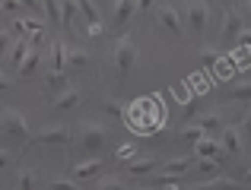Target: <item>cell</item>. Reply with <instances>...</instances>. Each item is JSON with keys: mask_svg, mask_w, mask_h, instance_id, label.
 <instances>
[{"mask_svg": "<svg viewBox=\"0 0 251 190\" xmlns=\"http://www.w3.org/2000/svg\"><path fill=\"white\" fill-rule=\"evenodd\" d=\"M10 32H6V29H0V54H3V51H6V44H10Z\"/></svg>", "mask_w": 251, "mask_h": 190, "instance_id": "obj_42", "label": "cell"}, {"mask_svg": "<svg viewBox=\"0 0 251 190\" xmlns=\"http://www.w3.org/2000/svg\"><path fill=\"white\" fill-rule=\"evenodd\" d=\"M175 95L181 98V102H188V98H191V86H184V83H178V86H175Z\"/></svg>", "mask_w": 251, "mask_h": 190, "instance_id": "obj_39", "label": "cell"}, {"mask_svg": "<svg viewBox=\"0 0 251 190\" xmlns=\"http://www.w3.org/2000/svg\"><path fill=\"white\" fill-rule=\"evenodd\" d=\"M130 155H134V146H121L118 149V159H130Z\"/></svg>", "mask_w": 251, "mask_h": 190, "instance_id": "obj_43", "label": "cell"}, {"mask_svg": "<svg viewBox=\"0 0 251 190\" xmlns=\"http://www.w3.org/2000/svg\"><path fill=\"white\" fill-rule=\"evenodd\" d=\"M0 10H3L6 16H16V13L23 10V3H19V0H0Z\"/></svg>", "mask_w": 251, "mask_h": 190, "instance_id": "obj_34", "label": "cell"}, {"mask_svg": "<svg viewBox=\"0 0 251 190\" xmlns=\"http://www.w3.org/2000/svg\"><path fill=\"white\" fill-rule=\"evenodd\" d=\"M229 98H232V102H251V83H235V86L229 89Z\"/></svg>", "mask_w": 251, "mask_h": 190, "instance_id": "obj_27", "label": "cell"}, {"mask_svg": "<svg viewBox=\"0 0 251 190\" xmlns=\"http://www.w3.org/2000/svg\"><path fill=\"white\" fill-rule=\"evenodd\" d=\"M220 146H223V152L226 155H242V133H239V127H226L220 133Z\"/></svg>", "mask_w": 251, "mask_h": 190, "instance_id": "obj_12", "label": "cell"}, {"mask_svg": "<svg viewBox=\"0 0 251 190\" xmlns=\"http://www.w3.org/2000/svg\"><path fill=\"white\" fill-rule=\"evenodd\" d=\"M96 190H124V181L121 178H102Z\"/></svg>", "mask_w": 251, "mask_h": 190, "instance_id": "obj_33", "label": "cell"}, {"mask_svg": "<svg viewBox=\"0 0 251 190\" xmlns=\"http://www.w3.org/2000/svg\"><path fill=\"white\" fill-rule=\"evenodd\" d=\"M245 29V19L239 16V10H226L223 13V32H220V42L223 44H235L239 32Z\"/></svg>", "mask_w": 251, "mask_h": 190, "instance_id": "obj_6", "label": "cell"}, {"mask_svg": "<svg viewBox=\"0 0 251 190\" xmlns=\"http://www.w3.org/2000/svg\"><path fill=\"white\" fill-rule=\"evenodd\" d=\"M194 190H242V184L232 181V178H213V181H207V184H197Z\"/></svg>", "mask_w": 251, "mask_h": 190, "instance_id": "obj_20", "label": "cell"}, {"mask_svg": "<svg viewBox=\"0 0 251 190\" xmlns=\"http://www.w3.org/2000/svg\"><path fill=\"white\" fill-rule=\"evenodd\" d=\"M35 143H38V146H54V149H61V146H67V143H70V127H64V124L45 127L42 133L35 136Z\"/></svg>", "mask_w": 251, "mask_h": 190, "instance_id": "obj_7", "label": "cell"}, {"mask_svg": "<svg viewBox=\"0 0 251 190\" xmlns=\"http://www.w3.org/2000/svg\"><path fill=\"white\" fill-rule=\"evenodd\" d=\"M51 70L54 73H67V44L61 38L51 42Z\"/></svg>", "mask_w": 251, "mask_h": 190, "instance_id": "obj_15", "label": "cell"}, {"mask_svg": "<svg viewBox=\"0 0 251 190\" xmlns=\"http://www.w3.org/2000/svg\"><path fill=\"white\" fill-rule=\"evenodd\" d=\"M156 19H159V25L166 32H172L175 38L184 35V22H181V16H178L175 6H159V10H156Z\"/></svg>", "mask_w": 251, "mask_h": 190, "instance_id": "obj_8", "label": "cell"}, {"mask_svg": "<svg viewBox=\"0 0 251 190\" xmlns=\"http://www.w3.org/2000/svg\"><path fill=\"white\" fill-rule=\"evenodd\" d=\"M105 143H108V130H105L102 124H96V121H86L80 127V133H76V149H80L83 155H89V159L102 152Z\"/></svg>", "mask_w": 251, "mask_h": 190, "instance_id": "obj_2", "label": "cell"}, {"mask_svg": "<svg viewBox=\"0 0 251 190\" xmlns=\"http://www.w3.org/2000/svg\"><path fill=\"white\" fill-rule=\"evenodd\" d=\"M156 165H159V159H156V155H140V159H130L127 171L134 174V178H143V174H150Z\"/></svg>", "mask_w": 251, "mask_h": 190, "instance_id": "obj_18", "label": "cell"}, {"mask_svg": "<svg viewBox=\"0 0 251 190\" xmlns=\"http://www.w3.org/2000/svg\"><path fill=\"white\" fill-rule=\"evenodd\" d=\"M38 67H42V48H29V51H25V57L19 61L16 70H19V76H32Z\"/></svg>", "mask_w": 251, "mask_h": 190, "instance_id": "obj_16", "label": "cell"}, {"mask_svg": "<svg viewBox=\"0 0 251 190\" xmlns=\"http://www.w3.org/2000/svg\"><path fill=\"white\" fill-rule=\"evenodd\" d=\"M194 168L203 171V174H216V171H220V162H216V159H194Z\"/></svg>", "mask_w": 251, "mask_h": 190, "instance_id": "obj_31", "label": "cell"}, {"mask_svg": "<svg viewBox=\"0 0 251 190\" xmlns=\"http://www.w3.org/2000/svg\"><path fill=\"white\" fill-rule=\"evenodd\" d=\"M239 133H242V140H251V111L245 117H242V127H239Z\"/></svg>", "mask_w": 251, "mask_h": 190, "instance_id": "obj_36", "label": "cell"}, {"mask_svg": "<svg viewBox=\"0 0 251 190\" xmlns=\"http://www.w3.org/2000/svg\"><path fill=\"white\" fill-rule=\"evenodd\" d=\"M213 3H220V0H213Z\"/></svg>", "mask_w": 251, "mask_h": 190, "instance_id": "obj_50", "label": "cell"}, {"mask_svg": "<svg viewBox=\"0 0 251 190\" xmlns=\"http://www.w3.org/2000/svg\"><path fill=\"white\" fill-rule=\"evenodd\" d=\"M194 155L197 159H216L220 165L226 162V152H223L220 140H213V136H201V140L194 143Z\"/></svg>", "mask_w": 251, "mask_h": 190, "instance_id": "obj_9", "label": "cell"}, {"mask_svg": "<svg viewBox=\"0 0 251 190\" xmlns=\"http://www.w3.org/2000/svg\"><path fill=\"white\" fill-rule=\"evenodd\" d=\"M242 181H245V184H251V165H248V171H245V178H242Z\"/></svg>", "mask_w": 251, "mask_h": 190, "instance_id": "obj_46", "label": "cell"}, {"mask_svg": "<svg viewBox=\"0 0 251 190\" xmlns=\"http://www.w3.org/2000/svg\"><path fill=\"white\" fill-rule=\"evenodd\" d=\"M89 35H92V38L102 35V22H89Z\"/></svg>", "mask_w": 251, "mask_h": 190, "instance_id": "obj_44", "label": "cell"}, {"mask_svg": "<svg viewBox=\"0 0 251 190\" xmlns=\"http://www.w3.org/2000/svg\"><path fill=\"white\" fill-rule=\"evenodd\" d=\"M245 3H248V13H251V0H245Z\"/></svg>", "mask_w": 251, "mask_h": 190, "instance_id": "obj_47", "label": "cell"}, {"mask_svg": "<svg viewBox=\"0 0 251 190\" xmlns=\"http://www.w3.org/2000/svg\"><path fill=\"white\" fill-rule=\"evenodd\" d=\"M0 121H3V133L10 136V140H16V143H29V124H25V117L19 114V111L6 108L3 114H0Z\"/></svg>", "mask_w": 251, "mask_h": 190, "instance_id": "obj_4", "label": "cell"}, {"mask_svg": "<svg viewBox=\"0 0 251 190\" xmlns=\"http://www.w3.org/2000/svg\"><path fill=\"white\" fill-rule=\"evenodd\" d=\"M6 89H10V80H6V76H0V92H6Z\"/></svg>", "mask_w": 251, "mask_h": 190, "instance_id": "obj_45", "label": "cell"}, {"mask_svg": "<svg viewBox=\"0 0 251 190\" xmlns=\"http://www.w3.org/2000/svg\"><path fill=\"white\" fill-rule=\"evenodd\" d=\"M42 10L48 16V22H61V0H42Z\"/></svg>", "mask_w": 251, "mask_h": 190, "instance_id": "obj_26", "label": "cell"}, {"mask_svg": "<svg viewBox=\"0 0 251 190\" xmlns=\"http://www.w3.org/2000/svg\"><path fill=\"white\" fill-rule=\"evenodd\" d=\"M178 136H181L184 143H197V140H201V136H203V130L197 127V124H184V127L178 130Z\"/></svg>", "mask_w": 251, "mask_h": 190, "instance_id": "obj_29", "label": "cell"}, {"mask_svg": "<svg viewBox=\"0 0 251 190\" xmlns=\"http://www.w3.org/2000/svg\"><path fill=\"white\" fill-rule=\"evenodd\" d=\"M76 0H61V25L64 29H74L76 25Z\"/></svg>", "mask_w": 251, "mask_h": 190, "instance_id": "obj_19", "label": "cell"}, {"mask_svg": "<svg viewBox=\"0 0 251 190\" xmlns=\"http://www.w3.org/2000/svg\"><path fill=\"white\" fill-rule=\"evenodd\" d=\"M197 127L203 130V136H213V140H220V133L226 130V121H223V114H203L201 121H197Z\"/></svg>", "mask_w": 251, "mask_h": 190, "instance_id": "obj_14", "label": "cell"}, {"mask_svg": "<svg viewBox=\"0 0 251 190\" xmlns=\"http://www.w3.org/2000/svg\"><path fill=\"white\" fill-rule=\"evenodd\" d=\"M64 89H67V73H54V70H51L48 73V92H64Z\"/></svg>", "mask_w": 251, "mask_h": 190, "instance_id": "obj_28", "label": "cell"}, {"mask_svg": "<svg viewBox=\"0 0 251 190\" xmlns=\"http://www.w3.org/2000/svg\"><path fill=\"white\" fill-rule=\"evenodd\" d=\"M105 111H108L111 117H124V105L121 102H105Z\"/></svg>", "mask_w": 251, "mask_h": 190, "instance_id": "obj_35", "label": "cell"}, {"mask_svg": "<svg viewBox=\"0 0 251 190\" xmlns=\"http://www.w3.org/2000/svg\"><path fill=\"white\" fill-rule=\"evenodd\" d=\"M19 3H23V10H29V13H42V0H19Z\"/></svg>", "mask_w": 251, "mask_h": 190, "instance_id": "obj_37", "label": "cell"}, {"mask_svg": "<svg viewBox=\"0 0 251 190\" xmlns=\"http://www.w3.org/2000/svg\"><path fill=\"white\" fill-rule=\"evenodd\" d=\"M89 63V54L83 48H67V70H83Z\"/></svg>", "mask_w": 251, "mask_h": 190, "instance_id": "obj_21", "label": "cell"}, {"mask_svg": "<svg viewBox=\"0 0 251 190\" xmlns=\"http://www.w3.org/2000/svg\"><path fill=\"white\" fill-rule=\"evenodd\" d=\"M51 190H83V187H80V181H74V178H54L51 181Z\"/></svg>", "mask_w": 251, "mask_h": 190, "instance_id": "obj_32", "label": "cell"}, {"mask_svg": "<svg viewBox=\"0 0 251 190\" xmlns=\"http://www.w3.org/2000/svg\"><path fill=\"white\" fill-rule=\"evenodd\" d=\"M216 61H220V54H216L213 48H203V51H201V63H203V73H213Z\"/></svg>", "mask_w": 251, "mask_h": 190, "instance_id": "obj_30", "label": "cell"}, {"mask_svg": "<svg viewBox=\"0 0 251 190\" xmlns=\"http://www.w3.org/2000/svg\"><path fill=\"white\" fill-rule=\"evenodd\" d=\"M235 3H245V0H235Z\"/></svg>", "mask_w": 251, "mask_h": 190, "instance_id": "obj_48", "label": "cell"}, {"mask_svg": "<svg viewBox=\"0 0 251 190\" xmlns=\"http://www.w3.org/2000/svg\"><path fill=\"white\" fill-rule=\"evenodd\" d=\"M207 22H210V10L203 0H194V3H188V29L191 35L201 38L203 32H207Z\"/></svg>", "mask_w": 251, "mask_h": 190, "instance_id": "obj_5", "label": "cell"}, {"mask_svg": "<svg viewBox=\"0 0 251 190\" xmlns=\"http://www.w3.org/2000/svg\"><path fill=\"white\" fill-rule=\"evenodd\" d=\"M76 10L83 13L86 22H102V19H99V10H96V3H92V0H76Z\"/></svg>", "mask_w": 251, "mask_h": 190, "instance_id": "obj_25", "label": "cell"}, {"mask_svg": "<svg viewBox=\"0 0 251 190\" xmlns=\"http://www.w3.org/2000/svg\"><path fill=\"white\" fill-rule=\"evenodd\" d=\"M38 187V171H32V168H23L16 178V190H35Z\"/></svg>", "mask_w": 251, "mask_h": 190, "instance_id": "obj_22", "label": "cell"}, {"mask_svg": "<svg viewBox=\"0 0 251 190\" xmlns=\"http://www.w3.org/2000/svg\"><path fill=\"white\" fill-rule=\"evenodd\" d=\"M134 3H137V10H140V13H150L156 0H134Z\"/></svg>", "mask_w": 251, "mask_h": 190, "instance_id": "obj_41", "label": "cell"}, {"mask_svg": "<svg viewBox=\"0 0 251 190\" xmlns=\"http://www.w3.org/2000/svg\"><path fill=\"white\" fill-rule=\"evenodd\" d=\"M235 42H239V48H248V51H251V29H242Z\"/></svg>", "mask_w": 251, "mask_h": 190, "instance_id": "obj_38", "label": "cell"}, {"mask_svg": "<svg viewBox=\"0 0 251 190\" xmlns=\"http://www.w3.org/2000/svg\"><path fill=\"white\" fill-rule=\"evenodd\" d=\"M245 187H248V190H251V184H245Z\"/></svg>", "mask_w": 251, "mask_h": 190, "instance_id": "obj_49", "label": "cell"}, {"mask_svg": "<svg viewBox=\"0 0 251 190\" xmlns=\"http://www.w3.org/2000/svg\"><path fill=\"white\" fill-rule=\"evenodd\" d=\"M134 13H137L134 0H115V10H111V29H124Z\"/></svg>", "mask_w": 251, "mask_h": 190, "instance_id": "obj_11", "label": "cell"}, {"mask_svg": "<svg viewBox=\"0 0 251 190\" xmlns=\"http://www.w3.org/2000/svg\"><path fill=\"white\" fill-rule=\"evenodd\" d=\"M124 121L134 133H156L159 127H166V105H159V98H140L124 108Z\"/></svg>", "mask_w": 251, "mask_h": 190, "instance_id": "obj_1", "label": "cell"}, {"mask_svg": "<svg viewBox=\"0 0 251 190\" xmlns=\"http://www.w3.org/2000/svg\"><path fill=\"white\" fill-rule=\"evenodd\" d=\"M102 168H105V162L99 159V155H92V159H83L80 165H74L70 178H74V181H92V178H99Z\"/></svg>", "mask_w": 251, "mask_h": 190, "instance_id": "obj_10", "label": "cell"}, {"mask_svg": "<svg viewBox=\"0 0 251 190\" xmlns=\"http://www.w3.org/2000/svg\"><path fill=\"white\" fill-rule=\"evenodd\" d=\"M25 51H29V42H25V38H16V42H13V51H10V67L13 70L19 67V61L25 57Z\"/></svg>", "mask_w": 251, "mask_h": 190, "instance_id": "obj_24", "label": "cell"}, {"mask_svg": "<svg viewBox=\"0 0 251 190\" xmlns=\"http://www.w3.org/2000/svg\"><path fill=\"white\" fill-rule=\"evenodd\" d=\"M111 57H115V73H118V80H127V73H130V67L137 63V38L134 35H121L118 38V44H115V51H111Z\"/></svg>", "mask_w": 251, "mask_h": 190, "instance_id": "obj_3", "label": "cell"}, {"mask_svg": "<svg viewBox=\"0 0 251 190\" xmlns=\"http://www.w3.org/2000/svg\"><path fill=\"white\" fill-rule=\"evenodd\" d=\"M194 159H197V155H178V159H169L166 165H162V174L181 178L184 171H191V168H194Z\"/></svg>", "mask_w": 251, "mask_h": 190, "instance_id": "obj_13", "label": "cell"}, {"mask_svg": "<svg viewBox=\"0 0 251 190\" xmlns=\"http://www.w3.org/2000/svg\"><path fill=\"white\" fill-rule=\"evenodd\" d=\"M80 98H83L80 89H64V92H57V98H54V111H74L76 105H80Z\"/></svg>", "mask_w": 251, "mask_h": 190, "instance_id": "obj_17", "label": "cell"}, {"mask_svg": "<svg viewBox=\"0 0 251 190\" xmlns=\"http://www.w3.org/2000/svg\"><path fill=\"white\" fill-rule=\"evenodd\" d=\"M10 162H13V152H10V149H0V171L10 168Z\"/></svg>", "mask_w": 251, "mask_h": 190, "instance_id": "obj_40", "label": "cell"}, {"mask_svg": "<svg viewBox=\"0 0 251 190\" xmlns=\"http://www.w3.org/2000/svg\"><path fill=\"white\" fill-rule=\"evenodd\" d=\"M213 70H216V76H220V80H232V73H235L239 67H235V61H232L229 54H226V57L220 54V61H216V67H213Z\"/></svg>", "mask_w": 251, "mask_h": 190, "instance_id": "obj_23", "label": "cell"}]
</instances>
